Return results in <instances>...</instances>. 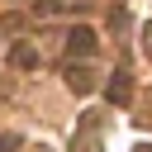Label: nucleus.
<instances>
[{
  "label": "nucleus",
  "instance_id": "obj_1",
  "mask_svg": "<svg viewBox=\"0 0 152 152\" xmlns=\"http://www.w3.org/2000/svg\"><path fill=\"white\" fill-rule=\"evenodd\" d=\"M90 52H95V33H90L86 24L71 28V33H66V57H90Z\"/></svg>",
  "mask_w": 152,
  "mask_h": 152
},
{
  "label": "nucleus",
  "instance_id": "obj_2",
  "mask_svg": "<svg viewBox=\"0 0 152 152\" xmlns=\"http://www.w3.org/2000/svg\"><path fill=\"white\" fill-rule=\"evenodd\" d=\"M104 95H109V104H128V100H133V81H128V71H114V81L104 86Z\"/></svg>",
  "mask_w": 152,
  "mask_h": 152
},
{
  "label": "nucleus",
  "instance_id": "obj_3",
  "mask_svg": "<svg viewBox=\"0 0 152 152\" xmlns=\"http://www.w3.org/2000/svg\"><path fill=\"white\" fill-rule=\"evenodd\" d=\"M66 86L86 95V90H95V86H100V76H95L90 66H66Z\"/></svg>",
  "mask_w": 152,
  "mask_h": 152
},
{
  "label": "nucleus",
  "instance_id": "obj_4",
  "mask_svg": "<svg viewBox=\"0 0 152 152\" xmlns=\"http://www.w3.org/2000/svg\"><path fill=\"white\" fill-rule=\"evenodd\" d=\"M71 152H100V128H81L71 138Z\"/></svg>",
  "mask_w": 152,
  "mask_h": 152
},
{
  "label": "nucleus",
  "instance_id": "obj_5",
  "mask_svg": "<svg viewBox=\"0 0 152 152\" xmlns=\"http://www.w3.org/2000/svg\"><path fill=\"white\" fill-rule=\"evenodd\" d=\"M10 62H14V66H38V48H28V43H19V48L10 52Z\"/></svg>",
  "mask_w": 152,
  "mask_h": 152
},
{
  "label": "nucleus",
  "instance_id": "obj_6",
  "mask_svg": "<svg viewBox=\"0 0 152 152\" xmlns=\"http://www.w3.org/2000/svg\"><path fill=\"white\" fill-rule=\"evenodd\" d=\"M14 147H24V138L19 133H0V152H14Z\"/></svg>",
  "mask_w": 152,
  "mask_h": 152
},
{
  "label": "nucleus",
  "instance_id": "obj_7",
  "mask_svg": "<svg viewBox=\"0 0 152 152\" xmlns=\"http://www.w3.org/2000/svg\"><path fill=\"white\" fill-rule=\"evenodd\" d=\"M138 124H142V128H152V95L142 100V114H138Z\"/></svg>",
  "mask_w": 152,
  "mask_h": 152
},
{
  "label": "nucleus",
  "instance_id": "obj_8",
  "mask_svg": "<svg viewBox=\"0 0 152 152\" xmlns=\"http://www.w3.org/2000/svg\"><path fill=\"white\" fill-rule=\"evenodd\" d=\"M142 52L152 57V24H142Z\"/></svg>",
  "mask_w": 152,
  "mask_h": 152
},
{
  "label": "nucleus",
  "instance_id": "obj_9",
  "mask_svg": "<svg viewBox=\"0 0 152 152\" xmlns=\"http://www.w3.org/2000/svg\"><path fill=\"white\" fill-rule=\"evenodd\" d=\"M133 152H152V147H147V142H142V147H133Z\"/></svg>",
  "mask_w": 152,
  "mask_h": 152
}]
</instances>
